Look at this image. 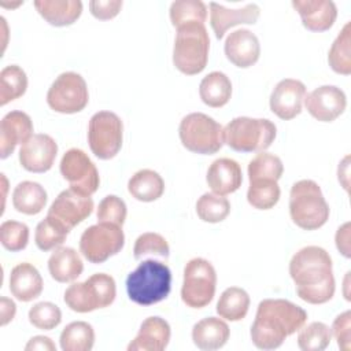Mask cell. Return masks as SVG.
<instances>
[{
    "label": "cell",
    "mask_w": 351,
    "mask_h": 351,
    "mask_svg": "<svg viewBox=\"0 0 351 351\" xmlns=\"http://www.w3.org/2000/svg\"><path fill=\"white\" fill-rule=\"evenodd\" d=\"M289 276L295 282L298 296L310 304H324L335 295L332 258L318 245H307L293 254L289 262Z\"/></svg>",
    "instance_id": "6da1fadb"
},
{
    "label": "cell",
    "mask_w": 351,
    "mask_h": 351,
    "mask_svg": "<svg viewBox=\"0 0 351 351\" xmlns=\"http://www.w3.org/2000/svg\"><path fill=\"white\" fill-rule=\"evenodd\" d=\"M306 321L307 313L300 306L285 299H263L251 325V340L256 348L276 350Z\"/></svg>",
    "instance_id": "7a4b0ae2"
},
{
    "label": "cell",
    "mask_w": 351,
    "mask_h": 351,
    "mask_svg": "<svg viewBox=\"0 0 351 351\" xmlns=\"http://www.w3.org/2000/svg\"><path fill=\"white\" fill-rule=\"evenodd\" d=\"M171 289V271L163 262L143 261L126 278V292L132 302L151 306L165 300Z\"/></svg>",
    "instance_id": "3957f363"
},
{
    "label": "cell",
    "mask_w": 351,
    "mask_h": 351,
    "mask_svg": "<svg viewBox=\"0 0 351 351\" xmlns=\"http://www.w3.org/2000/svg\"><path fill=\"white\" fill-rule=\"evenodd\" d=\"M326 203L319 185L313 180L296 181L289 192V215L292 222L303 230H315L329 218Z\"/></svg>",
    "instance_id": "277c9868"
},
{
    "label": "cell",
    "mask_w": 351,
    "mask_h": 351,
    "mask_svg": "<svg viewBox=\"0 0 351 351\" xmlns=\"http://www.w3.org/2000/svg\"><path fill=\"white\" fill-rule=\"evenodd\" d=\"M210 51V38L204 23L193 22L177 29L173 63L185 75H195L206 69Z\"/></svg>",
    "instance_id": "5b68a950"
},
{
    "label": "cell",
    "mask_w": 351,
    "mask_h": 351,
    "mask_svg": "<svg viewBox=\"0 0 351 351\" xmlns=\"http://www.w3.org/2000/svg\"><path fill=\"white\" fill-rule=\"evenodd\" d=\"M276 125L265 118L237 117L223 128V144L237 152H262L274 141Z\"/></svg>",
    "instance_id": "8992f818"
},
{
    "label": "cell",
    "mask_w": 351,
    "mask_h": 351,
    "mask_svg": "<svg viewBox=\"0 0 351 351\" xmlns=\"http://www.w3.org/2000/svg\"><path fill=\"white\" fill-rule=\"evenodd\" d=\"M117 296L115 280L106 273H95L82 282H73L63 300L75 313H90L112 304Z\"/></svg>",
    "instance_id": "52a82bcc"
},
{
    "label": "cell",
    "mask_w": 351,
    "mask_h": 351,
    "mask_svg": "<svg viewBox=\"0 0 351 351\" xmlns=\"http://www.w3.org/2000/svg\"><path fill=\"white\" fill-rule=\"evenodd\" d=\"M178 134L188 151L200 155L217 154L223 145V128L203 112L185 115L180 122Z\"/></svg>",
    "instance_id": "ba28073f"
},
{
    "label": "cell",
    "mask_w": 351,
    "mask_h": 351,
    "mask_svg": "<svg viewBox=\"0 0 351 351\" xmlns=\"http://www.w3.org/2000/svg\"><path fill=\"white\" fill-rule=\"evenodd\" d=\"M217 288V273L210 261L193 258L184 267L181 287L182 302L192 308L206 307L214 298Z\"/></svg>",
    "instance_id": "9c48e42d"
},
{
    "label": "cell",
    "mask_w": 351,
    "mask_h": 351,
    "mask_svg": "<svg viewBox=\"0 0 351 351\" xmlns=\"http://www.w3.org/2000/svg\"><path fill=\"white\" fill-rule=\"evenodd\" d=\"M123 123L112 111H99L88 125V143L92 154L101 159H112L122 148Z\"/></svg>",
    "instance_id": "30bf717a"
},
{
    "label": "cell",
    "mask_w": 351,
    "mask_h": 351,
    "mask_svg": "<svg viewBox=\"0 0 351 351\" xmlns=\"http://www.w3.org/2000/svg\"><path fill=\"white\" fill-rule=\"evenodd\" d=\"M125 244L122 226L97 222L84 230L80 239V252L90 263H103L121 252Z\"/></svg>",
    "instance_id": "8fae6325"
},
{
    "label": "cell",
    "mask_w": 351,
    "mask_h": 351,
    "mask_svg": "<svg viewBox=\"0 0 351 351\" xmlns=\"http://www.w3.org/2000/svg\"><path fill=\"white\" fill-rule=\"evenodd\" d=\"M89 101L85 80L74 71H66L56 77L47 92V103L51 110L60 114L82 111Z\"/></svg>",
    "instance_id": "7c38bea8"
},
{
    "label": "cell",
    "mask_w": 351,
    "mask_h": 351,
    "mask_svg": "<svg viewBox=\"0 0 351 351\" xmlns=\"http://www.w3.org/2000/svg\"><path fill=\"white\" fill-rule=\"evenodd\" d=\"M60 173L71 189L85 196L93 195L100 185L99 171L95 163L78 148H70L64 152L60 160Z\"/></svg>",
    "instance_id": "4fadbf2b"
},
{
    "label": "cell",
    "mask_w": 351,
    "mask_h": 351,
    "mask_svg": "<svg viewBox=\"0 0 351 351\" xmlns=\"http://www.w3.org/2000/svg\"><path fill=\"white\" fill-rule=\"evenodd\" d=\"M304 107L319 122H332L339 118L346 107V93L335 85H322L304 96Z\"/></svg>",
    "instance_id": "5bb4252c"
},
{
    "label": "cell",
    "mask_w": 351,
    "mask_h": 351,
    "mask_svg": "<svg viewBox=\"0 0 351 351\" xmlns=\"http://www.w3.org/2000/svg\"><path fill=\"white\" fill-rule=\"evenodd\" d=\"M93 211V200L90 196L81 195L69 188L62 191L52 202L48 214L59 219L70 230L86 219Z\"/></svg>",
    "instance_id": "9a60e30c"
},
{
    "label": "cell",
    "mask_w": 351,
    "mask_h": 351,
    "mask_svg": "<svg viewBox=\"0 0 351 351\" xmlns=\"http://www.w3.org/2000/svg\"><path fill=\"white\" fill-rule=\"evenodd\" d=\"M58 144L45 133L33 134L19 149V163L30 173L48 171L56 158Z\"/></svg>",
    "instance_id": "2e32d148"
},
{
    "label": "cell",
    "mask_w": 351,
    "mask_h": 351,
    "mask_svg": "<svg viewBox=\"0 0 351 351\" xmlns=\"http://www.w3.org/2000/svg\"><path fill=\"white\" fill-rule=\"evenodd\" d=\"M306 86L295 78L281 80L270 95V110L280 119L289 121L302 112Z\"/></svg>",
    "instance_id": "e0dca14e"
},
{
    "label": "cell",
    "mask_w": 351,
    "mask_h": 351,
    "mask_svg": "<svg viewBox=\"0 0 351 351\" xmlns=\"http://www.w3.org/2000/svg\"><path fill=\"white\" fill-rule=\"evenodd\" d=\"M33 136L32 118L19 110L7 112L0 122V158H8L18 144H25Z\"/></svg>",
    "instance_id": "ac0fdd59"
},
{
    "label": "cell",
    "mask_w": 351,
    "mask_h": 351,
    "mask_svg": "<svg viewBox=\"0 0 351 351\" xmlns=\"http://www.w3.org/2000/svg\"><path fill=\"white\" fill-rule=\"evenodd\" d=\"M225 55L230 63L240 69L254 66L261 55L258 37L248 29L232 32L225 40Z\"/></svg>",
    "instance_id": "d6986e66"
},
{
    "label": "cell",
    "mask_w": 351,
    "mask_h": 351,
    "mask_svg": "<svg viewBox=\"0 0 351 351\" xmlns=\"http://www.w3.org/2000/svg\"><path fill=\"white\" fill-rule=\"evenodd\" d=\"M261 15V8L258 4H247L237 10H229L218 3H210V23L215 33V37L221 40L225 33L237 25H254Z\"/></svg>",
    "instance_id": "ffe728a7"
},
{
    "label": "cell",
    "mask_w": 351,
    "mask_h": 351,
    "mask_svg": "<svg viewBox=\"0 0 351 351\" xmlns=\"http://www.w3.org/2000/svg\"><path fill=\"white\" fill-rule=\"evenodd\" d=\"M292 7L310 32L329 30L337 18V7L330 0H293Z\"/></svg>",
    "instance_id": "44dd1931"
},
{
    "label": "cell",
    "mask_w": 351,
    "mask_h": 351,
    "mask_svg": "<svg viewBox=\"0 0 351 351\" xmlns=\"http://www.w3.org/2000/svg\"><path fill=\"white\" fill-rule=\"evenodd\" d=\"M210 189L221 196L236 192L243 182V173L240 165L230 158L215 159L206 176Z\"/></svg>",
    "instance_id": "7402d4cb"
},
{
    "label": "cell",
    "mask_w": 351,
    "mask_h": 351,
    "mask_svg": "<svg viewBox=\"0 0 351 351\" xmlns=\"http://www.w3.org/2000/svg\"><path fill=\"white\" fill-rule=\"evenodd\" d=\"M170 325L160 317H148L140 325L138 333L129 343V351H162L170 341Z\"/></svg>",
    "instance_id": "603a6c76"
},
{
    "label": "cell",
    "mask_w": 351,
    "mask_h": 351,
    "mask_svg": "<svg viewBox=\"0 0 351 351\" xmlns=\"http://www.w3.org/2000/svg\"><path fill=\"white\" fill-rule=\"evenodd\" d=\"M44 281L40 271L32 263L22 262L12 267L10 274V291L19 302H30L43 292Z\"/></svg>",
    "instance_id": "cb8c5ba5"
},
{
    "label": "cell",
    "mask_w": 351,
    "mask_h": 351,
    "mask_svg": "<svg viewBox=\"0 0 351 351\" xmlns=\"http://www.w3.org/2000/svg\"><path fill=\"white\" fill-rule=\"evenodd\" d=\"M230 329L228 324L218 317H207L196 322L192 328V340L195 346L204 351L222 348L229 340Z\"/></svg>",
    "instance_id": "d4e9b609"
},
{
    "label": "cell",
    "mask_w": 351,
    "mask_h": 351,
    "mask_svg": "<svg viewBox=\"0 0 351 351\" xmlns=\"http://www.w3.org/2000/svg\"><path fill=\"white\" fill-rule=\"evenodd\" d=\"M33 5L49 25L58 27L73 25L82 14L80 0H36Z\"/></svg>",
    "instance_id": "484cf974"
},
{
    "label": "cell",
    "mask_w": 351,
    "mask_h": 351,
    "mask_svg": "<svg viewBox=\"0 0 351 351\" xmlns=\"http://www.w3.org/2000/svg\"><path fill=\"white\" fill-rule=\"evenodd\" d=\"M48 270L55 281L71 282L81 276L84 263L80 254L74 248L58 247L48 259Z\"/></svg>",
    "instance_id": "4316f807"
},
{
    "label": "cell",
    "mask_w": 351,
    "mask_h": 351,
    "mask_svg": "<svg viewBox=\"0 0 351 351\" xmlns=\"http://www.w3.org/2000/svg\"><path fill=\"white\" fill-rule=\"evenodd\" d=\"M128 191L138 202H155L165 192V181L155 170L143 169L130 177Z\"/></svg>",
    "instance_id": "83f0119b"
},
{
    "label": "cell",
    "mask_w": 351,
    "mask_h": 351,
    "mask_svg": "<svg viewBox=\"0 0 351 351\" xmlns=\"http://www.w3.org/2000/svg\"><path fill=\"white\" fill-rule=\"evenodd\" d=\"M47 204V191L34 181L19 182L12 192V206L18 213L36 215L43 211Z\"/></svg>",
    "instance_id": "f1b7e54d"
},
{
    "label": "cell",
    "mask_w": 351,
    "mask_h": 351,
    "mask_svg": "<svg viewBox=\"0 0 351 351\" xmlns=\"http://www.w3.org/2000/svg\"><path fill=\"white\" fill-rule=\"evenodd\" d=\"M202 101L213 108L223 107L232 96V82L222 71L208 73L199 85Z\"/></svg>",
    "instance_id": "f546056e"
},
{
    "label": "cell",
    "mask_w": 351,
    "mask_h": 351,
    "mask_svg": "<svg viewBox=\"0 0 351 351\" xmlns=\"http://www.w3.org/2000/svg\"><path fill=\"white\" fill-rule=\"evenodd\" d=\"M250 295L239 287L226 288L217 303V313L221 318L228 321H241L250 308Z\"/></svg>",
    "instance_id": "4dcf8cb0"
},
{
    "label": "cell",
    "mask_w": 351,
    "mask_h": 351,
    "mask_svg": "<svg viewBox=\"0 0 351 351\" xmlns=\"http://www.w3.org/2000/svg\"><path fill=\"white\" fill-rule=\"evenodd\" d=\"M63 351H90L95 344L93 326L85 321H74L66 325L60 333Z\"/></svg>",
    "instance_id": "1f68e13d"
},
{
    "label": "cell",
    "mask_w": 351,
    "mask_h": 351,
    "mask_svg": "<svg viewBox=\"0 0 351 351\" xmlns=\"http://www.w3.org/2000/svg\"><path fill=\"white\" fill-rule=\"evenodd\" d=\"M330 69L341 75L351 74V22H346L328 52Z\"/></svg>",
    "instance_id": "d6a6232c"
},
{
    "label": "cell",
    "mask_w": 351,
    "mask_h": 351,
    "mask_svg": "<svg viewBox=\"0 0 351 351\" xmlns=\"http://www.w3.org/2000/svg\"><path fill=\"white\" fill-rule=\"evenodd\" d=\"M27 89V75L18 64L5 66L0 71V106L19 99Z\"/></svg>",
    "instance_id": "836d02e7"
},
{
    "label": "cell",
    "mask_w": 351,
    "mask_h": 351,
    "mask_svg": "<svg viewBox=\"0 0 351 351\" xmlns=\"http://www.w3.org/2000/svg\"><path fill=\"white\" fill-rule=\"evenodd\" d=\"M70 229L66 228L59 219L52 215H47L41 222H38L34 233L36 245L47 252L60 247L64 241Z\"/></svg>",
    "instance_id": "e575fe53"
},
{
    "label": "cell",
    "mask_w": 351,
    "mask_h": 351,
    "mask_svg": "<svg viewBox=\"0 0 351 351\" xmlns=\"http://www.w3.org/2000/svg\"><path fill=\"white\" fill-rule=\"evenodd\" d=\"M280 196L281 191L277 181L269 178H258L250 181L247 200L254 208L270 210L278 203Z\"/></svg>",
    "instance_id": "d590c367"
},
{
    "label": "cell",
    "mask_w": 351,
    "mask_h": 351,
    "mask_svg": "<svg viewBox=\"0 0 351 351\" xmlns=\"http://www.w3.org/2000/svg\"><path fill=\"white\" fill-rule=\"evenodd\" d=\"M206 18L207 5L200 0H177L170 5V21L176 29L193 22L204 23Z\"/></svg>",
    "instance_id": "8d00e7d4"
},
{
    "label": "cell",
    "mask_w": 351,
    "mask_h": 351,
    "mask_svg": "<svg viewBox=\"0 0 351 351\" xmlns=\"http://www.w3.org/2000/svg\"><path fill=\"white\" fill-rule=\"evenodd\" d=\"M197 217L208 223L223 221L230 213V203L226 197L217 193H203L196 202Z\"/></svg>",
    "instance_id": "74e56055"
},
{
    "label": "cell",
    "mask_w": 351,
    "mask_h": 351,
    "mask_svg": "<svg viewBox=\"0 0 351 351\" xmlns=\"http://www.w3.org/2000/svg\"><path fill=\"white\" fill-rule=\"evenodd\" d=\"M330 339V328L324 322L314 321L299 329L298 346L303 351H322L329 346Z\"/></svg>",
    "instance_id": "f35d334b"
},
{
    "label": "cell",
    "mask_w": 351,
    "mask_h": 351,
    "mask_svg": "<svg viewBox=\"0 0 351 351\" xmlns=\"http://www.w3.org/2000/svg\"><path fill=\"white\" fill-rule=\"evenodd\" d=\"M284 173L282 160L270 152H259L250 163H248V180L258 178H269L278 181Z\"/></svg>",
    "instance_id": "ab89813d"
},
{
    "label": "cell",
    "mask_w": 351,
    "mask_h": 351,
    "mask_svg": "<svg viewBox=\"0 0 351 351\" xmlns=\"http://www.w3.org/2000/svg\"><path fill=\"white\" fill-rule=\"evenodd\" d=\"M133 255L137 261L145 256H159L167 259L170 255V247L162 234L155 232H147L136 239Z\"/></svg>",
    "instance_id": "60d3db41"
},
{
    "label": "cell",
    "mask_w": 351,
    "mask_h": 351,
    "mask_svg": "<svg viewBox=\"0 0 351 351\" xmlns=\"http://www.w3.org/2000/svg\"><path fill=\"white\" fill-rule=\"evenodd\" d=\"M0 241L1 245L11 251L18 252L26 248L29 243V228L23 222L18 221H4L0 225Z\"/></svg>",
    "instance_id": "b9f144b4"
},
{
    "label": "cell",
    "mask_w": 351,
    "mask_h": 351,
    "mask_svg": "<svg viewBox=\"0 0 351 351\" xmlns=\"http://www.w3.org/2000/svg\"><path fill=\"white\" fill-rule=\"evenodd\" d=\"M29 322L37 329L52 330L62 322V311L55 303L40 302L29 310Z\"/></svg>",
    "instance_id": "7bdbcfd3"
},
{
    "label": "cell",
    "mask_w": 351,
    "mask_h": 351,
    "mask_svg": "<svg viewBox=\"0 0 351 351\" xmlns=\"http://www.w3.org/2000/svg\"><path fill=\"white\" fill-rule=\"evenodd\" d=\"M96 215L99 222H108L122 226L128 215V208L121 197H118L117 195H107L99 203Z\"/></svg>",
    "instance_id": "ee69618b"
},
{
    "label": "cell",
    "mask_w": 351,
    "mask_h": 351,
    "mask_svg": "<svg viewBox=\"0 0 351 351\" xmlns=\"http://www.w3.org/2000/svg\"><path fill=\"white\" fill-rule=\"evenodd\" d=\"M332 335L336 339L339 348L343 351H350L351 348V311L347 310L339 314L330 328Z\"/></svg>",
    "instance_id": "f6af8a7d"
},
{
    "label": "cell",
    "mask_w": 351,
    "mask_h": 351,
    "mask_svg": "<svg viewBox=\"0 0 351 351\" xmlns=\"http://www.w3.org/2000/svg\"><path fill=\"white\" fill-rule=\"evenodd\" d=\"M122 4V0H92L89 1V10L96 19L108 21L119 14Z\"/></svg>",
    "instance_id": "bcb514c9"
},
{
    "label": "cell",
    "mask_w": 351,
    "mask_h": 351,
    "mask_svg": "<svg viewBox=\"0 0 351 351\" xmlns=\"http://www.w3.org/2000/svg\"><path fill=\"white\" fill-rule=\"evenodd\" d=\"M335 240H336V247L341 252V255L346 258H350L351 256V252H350V222L343 223L337 229Z\"/></svg>",
    "instance_id": "7dc6e473"
},
{
    "label": "cell",
    "mask_w": 351,
    "mask_h": 351,
    "mask_svg": "<svg viewBox=\"0 0 351 351\" xmlns=\"http://www.w3.org/2000/svg\"><path fill=\"white\" fill-rule=\"evenodd\" d=\"M15 313H16L15 303L8 298L1 296V299H0V317H1L0 325L5 326L8 322H11L15 317Z\"/></svg>",
    "instance_id": "c3c4849f"
},
{
    "label": "cell",
    "mask_w": 351,
    "mask_h": 351,
    "mask_svg": "<svg viewBox=\"0 0 351 351\" xmlns=\"http://www.w3.org/2000/svg\"><path fill=\"white\" fill-rule=\"evenodd\" d=\"M26 351L32 350H43V351H56L55 343L47 337V336H34L29 340V343L25 347Z\"/></svg>",
    "instance_id": "681fc988"
},
{
    "label": "cell",
    "mask_w": 351,
    "mask_h": 351,
    "mask_svg": "<svg viewBox=\"0 0 351 351\" xmlns=\"http://www.w3.org/2000/svg\"><path fill=\"white\" fill-rule=\"evenodd\" d=\"M348 162H350V156L347 155L340 163H339V170H337V178H339V181L341 182V185H343V188L344 189H348V169H350V165H348Z\"/></svg>",
    "instance_id": "f907efd6"
}]
</instances>
